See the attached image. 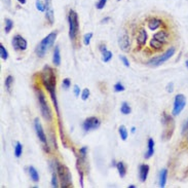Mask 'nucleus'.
<instances>
[{
    "instance_id": "nucleus-48",
    "label": "nucleus",
    "mask_w": 188,
    "mask_h": 188,
    "mask_svg": "<svg viewBox=\"0 0 188 188\" xmlns=\"http://www.w3.org/2000/svg\"><path fill=\"white\" fill-rule=\"evenodd\" d=\"M187 140H188V132H187Z\"/></svg>"
},
{
    "instance_id": "nucleus-1",
    "label": "nucleus",
    "mask_w": 188,
    "mask_h": 188,
    "mask_svg": "<svg viewBox=\"0 0 188 188\" xmlns=\"http://www.w3.org/2000/svg\"><path fill=\"white\" fill-rule=\"evenodd\" d=\"M41 81H42L43 86L46 88V91L50 93V99L54 104L56 111L58 114V118H61L60 116V109L59 105H58V99L57 95H56V85H57V75L56 72L52 68H50V66H44L42 72H41Z\"/></svg>"
},
{
    "instance_id": "nucleus-43",
    "label": "nucleus",
    "mask_w": 188,
    "mask_h": 188,
    "mask_svg": "<svg viewBox=\"0 0 188 188\" xmlns=\"http://www.w3.org/2000/svg\"><path fill=\"white\" fill-rule=\"evenodd\" d=\"M106 50H107V46L105 45V44H102V45L100 46V52H106Z\"/></svg>"
},
{
    "instance_id": "nucleus-24",
    "label": "nucleus",
    "mask_w": 188,
    "mask_h": 188,
    "mask_svg": "<svg viewBox=\"0 0 188 188\" xmlns=\"http://www.w3.org/2000/svg\"><path fill=\"white\" fill-rule=\"evenodd\" d=\"M12 84H14V77L12 75H8L5 79V87H6L8 93H12Z\"/></svg>"
},
{
    "instance_id": "nucleus-8",
    "label": "nucleus",
    "mask_w": 188,
    "mask_h": 188,
    "mask_svg": "<svg viewBox=\"0 0 188 188\" xmlns=\"http://www.w3.org/2000/svg\"><path fill=\"white\" fill-rule=\"evenodd\" d=\"M34 127H35V131H36L37 137H38V139L40 140V142L42 143L43 149H44V151H45L46 153H48V152H50V147H48V138H46L45 133L43 131V127H42V125H41L38 118H36V119L34 120Z\"/></svg>"
},
{
    "instance_id": "nucleus-25",
    "label": "nucleus",
    "mask_w": 188,
    "mask_h": 188,
    "mask_svg": "<svg viewBox=\"0 0 188 188\" xmlns=\"http://www.w3.org/2000/svg\"><path fill=\"white\" fill-rule=\"evenodd\" d=\"M118 133H119V136H120V138H121V140H123V141L127 140V136H129V133H127V127H123V125L119 127V129H118Z\"/></svg>"
},
{
    "instance_id": "nucleus-45",
    "label": "nucleus",
    "mask_w": 188,
    "mask_h": 188,
    "mask_svg": "<svg viewBox=\"0 0 188 188\" xmlns=\"http://www.w3.org/2000/svg\"><path fill=\"white\" fill-rule=\"evenodd\" d=\"M131 132L133 133V134H134L135 132H136V127H132V131H131Z\"/></svg>"
},
{
    "instance_id": "nucleus-28",
    "label": "nucleus",
    "mask_w": 188,
    "mask_h": 188,
    "mask_svg": "<svg viewBox=\"0 0 188 188\" xmlns=\"http://www.w3.org/2000/svg\"><path fill=\"white\" fill-rule=\"evenodd\" d=\"M22 152H23V146L20 142H17L16 147H14V155H16V157H18V158L21 157Z\"/></svg>"
},
{
    "instance_id": "nucleus-4",
    "label": "nucleus",
    "mask_w": 188,
    "mask_h": 188,
    "mask_svg": "<svg viewBox=\"0 0 188 188\" xmlns=\"http://www.w3.org/2000/svg\"><path fill=\"white\" fill-rule=\"evenodd\" d=\"M54 165H56V170H57V174L59 176L62 187H72V178H71V173L68 168L60 163L58 160L54 161Z\"/></svg>"
},
{
    "instance_id": "nucleus-30",
    "label": "nucleus",
    "mask_w": 188,
    "mask_h": 188,
    "mask_svg": "<svg viewBox=\"0 0 188 188\" xmlns=\"http://www.w3.org/2000/svg\"><path fill=\"white\" fill-rule=\"evenodd\" d=\"M58 174L56 172H52V186L54 188H57L59 187V182H58Z\"/></svg>"
},
{
    "instance_id": "nucleus-34",
    "label": "nucleus",
    "mask_w": 188,
    "mask_h": 188,
    "mask_svg": "<svg viewBox=\"0 0 188 188\" xmlns=\"http://www.w3.org/2000/svg\"><path fill=\"white\" fill-rule=\"evenodd\" d=\"M92 37H93V33H87V34L84 35L83 37V43L85 44V45H90V42H91L92 40Z\"/></svg>"
},
{
    "instance_id": "nucleus-38",
    "label": "nucleus",
    "mask_w": 188,
    "mask_h": 188,
    "mask_svg": "<svg viewBox=\"0 0 188 188\" xmlns=\"http://www.w3.org/2000/svg\"><path fill=\"white\" fill-rule=\"evenodd\" d=\"M106 2H107V0H100V1L97 3V8L98 9L104 8V6L106 5Z\"/></svg>"
},
{
    "instance_id": "nucleus-35",
    "label": "nucleus",
    "mask_w": 188,
    "mask_h": 188,
    "mask_svg": "<svg viewBox=\"0 0 188 188\" xmlns=\"http://www.w3.org/2000/svg\"><path fill=\"white\" fill-rule=\"evenodd\" d=\"M36 8L39 12H45V4H43L41 0H36Z\"/></svg>"
},
{
    "instance_id": "nucleus-21",
    "label": "nucleus",
    "mask_w": 188,
    "mask_h": 188,
    "mask_svg": "<svg viewBox=\"0 0 188 188\" xmlns=\"http://www.w3.org/2000/svg\"><path fill=\"white\" fill-rule=\"evenodd\" d=\"M52 63L56 66H60L61 64V54H60V48L56 46L54 50V57H52Z\"/></svg>"
},
{
    "instance_id": "nucleus-16",
    "label": "nucleus",
    "mask_w": 188,
    "mask_h": 188,
    "mask_svg": "<svg viewBox=\"0 0 188 188\" xmlns=\"http://www.w3.org/2000/svg\"><path fill=\"white\" fill-rule=\"evenodd\" d=\"M153 38L161 41L163 43H165V42H168L169 38H170V34H169V32L167 31V30H160L159 32L155 33V35L153 36Z\"/></svg>"
},
{
    "instance_id": "nucleus-42",
    "label": "nucleus",
    "mask_w": 188,
    "mask_h": 188,
    "mask_svg": "<svg viewBox=\"0 0 188 188\" xmlns=\"http://www.w3.org/2000/svg\"><path fill=\"white\" fill-rule=\"evenodd\" d=\"M188 132V119L186 120V123H185V125H184V127H183V129H182V134H186Z\"/></svg>"
},
{
    "instance_id": "nucleus-36",
    "label": "nucleus",
    "mask_w": 188,
    "mask_h": 188,
    "mask_svg": "<svg viewBox=\"0 0 188 188\" xmlns=\"http://www.w3.org/2000/svg\"><path fill=\"white\" fill-rule=\"evenodd\" d=\"M90 98V90L88 88H84L81 93V99L83 101H86Z\"/></svg>"
},
{
    "instance_id": "nucleus-18",
    "label": "nucleus",
    "mask_w": 188,
    "mask_h": 188,
    "mask_svg": "<svg viewBox=\"0 0 188 188\" xmlns=\"http://www.w3.org/2000/svg\"><path fill=\"white\" fill-rule=\"evenodd\" d=\"M167 178H168V170L163 169L159 173V187L163 188L167 184Z\"/></svg>"
},
{
    "instance_id": "nucleus-32",
    "label": "nucleus",
    "mask_w": 188,
    "mask_h": 188,
    "mask_svg": "<svg viewBox=\"0 0 188 188\" xmlns=\"http://www.w3.org/2000/svg\"><path fill=\"white\" fill-rule=\"evenodd\" d=\"M5 24H6V25H5V32H6V33H9V32L12 31V27H14V23H12V20L7 19L6 22H5Z\"/></svg>"
},
{
    "instance_id": "nucleus-37",
    "label": "nucleus",
    "mask_w": 188,
    "mask_h": 188,
    "mask_svg": "<svg viewBox=\"0 0 188 188\" xmlns=\"http://www.w3.org/2000/svg\"><path fill=\"white\" fill-rule=\"evenodd\" d=\"M119 59L121 60V61H123V65L125 66V67H127V68H129V60L127 59V57H125V56H119Z\"/></svg>"
},
{
    "instance_id": "nucleus-19",
    "label": "nucleus",
    "mask_w": 188,
    "mask_h": 188,
    "mask_svg": "<svg viewBox=\"0 0 188 188\" xmlns=\"http://www.w3.org/2000/svg\"><path fill=\"white\" fill-rule=\"evenodd\" d=\"M163 25V21L159 19H152L148 22V28L150 30H156Z\"/></svg>"
},
{
    "instance_id": "nucleus-22",
    "label": "nucleus",
    "mask_w": 188,
    "mask_h": 188,
    "mask_svg": "<svg viewBox=\"0 0 188 188\" xmlns=\"http://www.w3.org/2000/svg\"><path fill=\"white\" fill-rule=\"evenodd\" d=\"M116 169H117L119 176L121 177V178H123V177L125 176V174H127V169H125V163H121V161L117 163H116Z\"/></svg>"
},
{
    "instance_id": "nucleus-10",
    "label": "nucleus",
    "mask_w": 188,
    "mask_h": 188,
    "mask_svg": "<svg viewBox=\"0 0 188 188\" xmlns=\"http://www.w3.org/2000/svg\"><path fill=\"white\" fill-rule=\"evenodd\" d=\"M101 125V121L97 117H88L82 123V127L85 132H91L97 129Z\"/></svg>"
},
{
    "instance_id": "nucleus-23",
    "label": "nucleus",
    "mask_w": 188,
    "mask_h": 188,
    "mask_svg": "<svg viewBox=\"0 0 188 188\" xmlns=\"http://www.w3.org/2000/svg\"><path fill=\"white\" fill-rule=\"evenodd\" d=\"M28 171H29V174H30V177H31V179L34 182H38L39 181V174L36 171V169H35L34 167H30Z\"/></svg>"
},
{
    "instance_id": "nucleus-20",
    "label": "nucleus",
    "mask_w": 188,
    "mask_h": 188,
    "mask_svg": "<svg viewBox=\"0 0 188 188\" xmlns=\"http://www.w3.org/2000/svg\"><path fill=\"white\" fill-rule=\"evenodd\" d=\"M163 44H165V43H163L161 41L157 40V39H155V38H152L151 40H150V43H149L150 48H151L152 50H163Z\"/></svg>"
},
{
    "instance_id": "nucleus-14",
    "label": "nucleus",
    "mask_w": 188,
    "mask_h": 188,
    "mask_svg": "<svg viewBox=\"0 0 188 188\" xmlns=\"http://www.w3.org/2000/svg\"><path fill=\"white\" fill-rule=\"evenodd\" d=\"M147 32L144 28H141L139 30V33H138V36H137V43H138L139 48H142V46L145 45L146 41H147Z\"/></svg>"
},
{
    "instance_id": "nucleus-5",
    "label": "nucleus",
    "mask_w": 188,
    "mask_h": 188,
    "mask_svg": "<svg viewBox=\"0 0 188 188\" xmlns=\"http://www.w3.org/2000/svg\"><path fill=\"white\" fill-rule=\"evenodd\" d=\"M68 22H69V37L71 41L74 42L75 39L79 31V22H78V16L77 14L71 9L68 14Z\"/></svg>"
},
{
    "instance_id": "nucleus-17",
    "label": "nucleus",
    "mask_w": 188,
    "mask_h": 188,
    "mask_svg": "<svg viewBox=\"0 0 188 188\" xmlns=\"http://www.w3.org/2000/svg\"><path fill=\"white\" fill-rule=\"evenodd\" d=\"M153 153H154V141L152 138H149L148 139V144H147V151H146L144 157H145L146 159L150 158V157L153 155Z\"/></svg>"
},
{
    "instance_id": "nucleus-44",
    "label": "nucleus",
    "mask_w": 188,
    "mask_h": 188,
    "mask_svg": "<svg viewBox=\"0 0 188 188\" xmlns=\"http://www.w3.org/2000/svg\"><path fill=\"white\" fill-rule=\"evenodd\" d=\"M18 1L21 3V4H25V3L27 2V0H18Z\"/></svg>"
},
{
    "instance_id": "nucleus-49",
    "label": "nucleus",
    "mask_w": 188,
    "mask_h": 188,
    "mask_svg": "<svg viewBox=\"0 0 188 188\" xmlns=\"http://www.w3.org/2000/svg\"><path fill=\"white\" fill-rule=\"evenodd\" d=\"M117 1H120V0H117Z\"/></svg>"
},
{
    "instance_id": "nucleus-7",
    "label": "nucleus",
    "mask_w": 188,
    "mask_h": 188,
    "mask_svg": "<svg viewBox=\"0 0 188 188\" xmlns=\"http://www.w3.org/2000/svg\"><path fill=\"white\" fill-rule=\"evenodd\" d=\"M175 52H176V48H175L174 46H173V48H170L167 52H165V54H161V56L150 60V61L147 63V65L150 66V67H158V66L163 65L165 62L168 61L169 59H171V58L174 56Z\"/></svg>"
},
{
    "instance_id": "nucleus-13",
    "label": "nucleus",
    "mask_w": 188,
    "mask_h": 188,
    "mask_svg": "<svg viewBox=\"0 0 188 188\" xmlns=\"http://www.w3.org/2000/svg\"><path fill=\"white\" fill-rule=\"evenodd\" d=\"M45 17H46V20L50 22V25H52L54 22V9H52V0H45Z\"/></svg>"
},
{
    "instance_id": "nucleus-9",
    "label": "nucleus",
    "mask_w": 188,
    "mask_h": 188,
    "mask_svg": "<svg viewBox=\"0 0 188 188\" xmlns=\"http://www.w3.org/2000/svg\"><path fill=\"white\" fill-rule=\"evenodd\" d=\"M186 105V98L184 95L182 94H179L175 97V100H174V108H173V111L172 114L174 116L179 115L182 111H183L184 107Z\"/></svg>"
},
{
    "instance_id": "nucleus-41",
    "label": "nucleus",
    "mask_w": 188,
    "mask_h": 188,
    "mask_svg": "<svg viewBox=\"0 0 188 188\" xmlns=\"http://www.w3.org/2000/svg\"><path fill=\"white\" fill-rule=\"evenodd\" d=\"M167 91H168V93H173V91H174V84H173V82H170L167 85Z\"/></svg>"
},
{
    "instance_id": "nucleus-29",
    "label": "nucleus",
    "mask_w": 188,
    "mask_h": 188,
    "mask_svg": "<svg viewBox=\"0 0 188 188\" xmlns=\"http://www.w3.org/2000/svg\"><path fill=\"white\" fill-rule=\"evenodd\" d=\"M86 154H87V147H81L79 149V155L78 156L80 157V159H81L83 163H86Z\"/></svg>"
},
{
    "instance_id": "nucleus-27",
    "label": "nucleus",
    "mask_w": 188,
    "mask_h": 188,
    "mask_svg": "<svg viewBox=\"0 0 188 188\" xmlns=\"http://www.w3.org/2000/svg\"><path fill=\"white\" fill-rule=\"evenodd\" d=\"M112 57H113V54L110 50H106V52H102V60L105 63H108L109 61H111Z\"/></svg>"
},
{
    "instance_id": "nucleus-6",
    "label": "nucleus",
    "mask_w": 188,
    "mask_h": 188,
    "mask_svg": "<svg viewBox=\"0 0 188 188\" xmlns=\"http://www.w3.org/2000/svg\"><path fill=\"white\" fill-rule=\"evenodd\" d=\"M163 125L165 127V129H163V140H169V139H171L173 133H174L175 121L172 116L167 114L165 112H163Z\"/></svg>"
},
{
    "instance_id": "nucleus-11",
    "label": "nucleus",
    "mask_w": 188,
    "mask_h": 188,
    "mask_svg": "<svg viewBox=\"0 0 188 188\" xmlns=\"http://www.w3.org/2000/svg\"><path fill=\"white\" fill-rule=\"evenodd\" d=\"M12 46L16 50H20V52H24L27 50L28 43L24 37L21 35H14L12 38Z\"/></svg>"
},
{
    "instance_id": "nucleus-12",
    "label": "nucleus",
    "mask_w": 188,
    "mask_h": 188,
    "mask_svg": "<svg viewBox=\"0 0 188 188\" xmlns=\"http://www.w3.org/2000/svg\"><path fill=\"white\" fill-rule=\"evenodd\" d=\"M118 44H119V48L123 52H129L131 48V41H129V37L127 33H125L118 39Z\"/></svg>"
},
{
    "instance_id": "nucleus-3",
    "label": "nucleus",
    "mask_w": 188,
    "mask_h": 188,
    "mask_svg": "<svg viewBox=\"0 0 188 188\" xmlns=\"http://www.w3.org/2000/svg\"><path fill=\"white\" fill-rule=\"evenodd\" d=\"M57 38V32H52L48 35L46 37L42 39V40L39 42V44L36 46V50H35V54L38 58H43L46 54L48 50H50V48L54 45V41Z\"/></svg>"
},
{
    "instance_id": "nucleus-40",
    "label": "nucleus",
    "mask_w": 188,
    "mask_h": 188,
    "mask_svg": "<svg viewBox=\"0 0 188 188\" xmlns=\"http://www.w3.org/2000/svg\"><path fill=\"white\" fill-rule=\"evenodd\" d=\"M73 93H74L75 97H78V96H79V94H80L79 86H78V85H74V86H73Z\"/></svg>"
},
{
    "instance_id": "nucleus-2",
    "label": "nucleus",
    "mask_w": 188,
    "mask_h": 188,
    "mask_svg": "<svg viewBox=\"0 0 188 188\" xmlns=\"http://www.w3.org/2000/svg\"><path fill=\"white\" fill-rule=\"evenodd\" d=\"M34 91H35V94H36L37 100H38V103H39V107H40V111H41V114H42L43 118L45 120H48V121H52V109H50V107L48 106V102H46L45 96L43 94L42 90H41L40 87H38V86L35 85Z\"/></svg>"
},
{
    "instance_id": "nucleus-26",
    "label": "nucleus",
    "mask_w": 188,
    "mask_h": 188,
    "mask_svg": "<svg viewBox=\"0 0 188 188\" xmlns=\"http://www.w3.org/2000/svg\"><path fill=\"white\" fill-rule=\"evenodd\" d=\"M120 111H121V113L123 114L127 115V114H129L132 112V109L127 102H123V104H121V107H120Z\"/></svg>"
},
{
    "instance_id": "nucleus-46",
    "label": "nucleus",
    "mask_w": 188,
    "mask_h": 188,
    "mask_svg": "<svg viewBox=\"0 0 188 188\" xmlns=\"http://www.w3.org/2000/svg\"><path fill=\"white\" fill-rule=\"evenodd\" d=\"M129 188H135V186H134V185H129Z\"/></svg>"
},
{
    "instance_id": "nucleus-47",
    "label": "nucleus",
    "mask_w": 188,
    "mask_h": 188,
    "mask_svg": "<svg viewBox=\"0 0 188 188\" xmlns=\"http://www.w3.org/2000/svg\"><path fill=\"white\" fill-rule=\"evenodd\" d=\"M186 66H187V68H188V60L186 61Z\"/></svg>"
},
{
    "instance_id": "nucleus-31",
    "label": "nucleus",
    "mask_w": 188,
    "mask_h": 188,
    "mask_svg": "<svg viewBox=\"0 0 188 188\" xmlns=\"http://www.w3.org/2000/svg\"><path fill=\"white\" fill-rule=\"evenodd\" d=\"M0 56H1V59L2 60H7V58H8V52L5 50L3 44H0Z\"/></svg>"
},
{
    "instance_id": "nucleus-15",
    "label": "nucleus",
    "mask_w": 188,
    "mask_h": 188,
    "mask_svg": "<svg viewBox=\"0 0 188 188\" xmlns=\"http://www.w3.org/2000/svg\"><path fill=\"white\" fill-rule=\"evenodd\" d=\"M148 173H149V167L147 165H141L139 168V178H140L141 182H144L147 180Z\"/></svg>"
},
{
    "instance_id": "nucleus-33",
    "label": "nucleus",
    "mask_w": 188,
    "mask_h": 188,
    "mask_svg": "<svg viewBox=\"0 0 188 188\" xmlns=\"http://www.w3.org/2000/svg\"><path fill=\"white\" fill-rule=\"evenodd\" d=\"M125 90V87L123 86V83H120V82H117V83L114 84V92L116 93H120V92H123Z\"/></svg>"
},
{
    "instance_id": "nucleus-39",
    "label": "nucleus",
    "mask_w": 188,
    "mask_h": 188,
    "mask_svg": "<svg viewBox=\"0 0 188 188\" xmlns=\"http://www.w3.org/2000/svg\"><path fill=\"white\" fill-rule=\"evenodd\" d=\"M70 85H71L70 79H69V78H65V79L63 80V86L65 88H69L70 87Z\"/></svg>"
}]
</instances>
